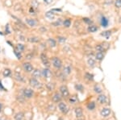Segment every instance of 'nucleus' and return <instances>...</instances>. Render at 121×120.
<instances>
[{"label":"nucleus","instance_id":"obj_1","mask_svg":"<svg viewBox=\"0 0 121 120\" xmlns=\"http://www.w3.org/2000/svg\"><path fill=\"white\" fill-rule=\"evenodd\" d=\"M109 48H110V44L107 42H102V43L97 44L95 47L96 52H103V53H106L109 49Z\"/></svg>","mask_w":121,"mask_h":120},{"label":"nucleus","instance_id":"obj_2","mask_svg":"<svg viewBox=\"0 0 121 120\" xmlns=\"http://www.w3.org/2000/svg\"><path fill=\"white\" fill-rule=\"evenodd\" d=\"M52 65L53 68H55L56 69L59 70V69H61L63 67V63H62V61L60 59L59 57H53L52 58Z\"/></svg>","mask_w":121,"mask_h":120},{"label":"nucleus","instance_id":"obj_3","mask_svg":"<svg viewBox=\"0 0 121 120\" xmlns=\"http://www.w3.org/2000/svg\"><path fill=\"white\" fill-rule=\"evenodd\" d=\"M60 90V95L62 96V98H68L69 97V91L68 87L65 86V85H62V86H60L59 88Z\"/></svg>","mask_w":121,"mask_h":120},{"label":"nucleus","instance_id":"obj_4","mask_svg":"<svg viewBox=\"0 0 121 120\" xmlns=\"http://www.w3.org/2000/svg\"><path fill=\"white\" fill-rule=\"evenodd\" d=\"M99 24H100V25H101V27H102V28H107V27L109 26L110 21H109V19L107 18L106 15H101L100 18H99Z\"/></svg>","mask_w":121,"mask_h":120},{"label":"nucleus","instance_id":"obj_5","mask_svg":"<svg viewBox=\"0 0 121 120\" xmlns=\"http://www.w3.org/2000/svg\"><path fill=\"white\" fill-rule=\"evenodd\" d=\"M29 85L35 89H41L42 88V84L38 81V79L36 78H32L29 79Z\"/></svg>","mask_w":121,"mask_h":120},{"label":"nucleus","instance_id":"obj_6","mask_svg":"<svg viewBox=\"0 0 121 120\" xmlns=\"http://www.w3.org/2000/svg\"><path fill=\"white\" fill-rule=\"evenodd\" d=\"M23 96L26 99H30L34 96V90L32 89L25 88L23 90Z\"/></svg>","mask_w":121,"mask_h":120},{"label":"nucleus","instance_id":"obj_7","mask_svg":"<svg viewBox=\"0 0 121 120\" xmlns=\"http://www.w3.org/2000/svg\"><path fill=\"white\" fill-rule=\"evenodd\" d=\"M40 61H41L42 64L44 65V67L45 68H49L50 67L51 64H50L49 60H48V57H47V55L45 53H42L41 54H40Z\"/></svg>","mask_w":121,"mask_h":120},{"label":"nucleus","instance_id":"obj_8","mask_svg":"<svg viewBox=\"0 0 121 120\" xmlns=\"http://www.w3.org/2000/svg\"><path fill=\"white\" fill-rule=\"evenodd\" d=\"M58 109H59V111L61 112L62 114H64V115H66V114L69 112V107H68L66 103H65L64 102H60L59 103H58Z\"/></svg>","mask_w":121,"mask_h":120},{"label":"nucleus","instance_id":"obj_9","mask_svg":"<svg viewBox=\"0 0 121 120\" xmlns=\"http://www.w3.org/2000/svg\"><path fill=\"white\" fill-rule=\"evenodd\" d=\"M22 66H23V70H24L26 73H32V71L34 70V67H33V65L30 62H24V63H23Z\"/></svg>","mask_w":121,"mask_h":120},{"label":"nucleus","instance_id":"obj_10","mask_svg":"<svg viewBox=\"0 0 121 120\" xmlns=\"http://www.w3.org/2000/svg\"><path fill=\"white\" fill-rule=\"evenodd\" d=\"M42 72V77L44 79H49L52 77V72L49 69V68H44L41 70Z\"/></svg>","mask_w":121,"mask_h":120},{"label":"nucleus","instance_id":"obj_11","mask_svg":"<svg viewBox=\"0 0 121 120\" xmlns=\"http://www.w3.org/2000/svg\"><path fill=\"white\" fill-rule=\"evenodd\" d=\"M111 114H112V110L110 108L104 107L100 111V115L103 118H107L108 116H110Z\"/></svg>","mask_w":121,"mask_h":120},{"label":"nucleus","instance_id":"obj_12","mask_svg":"<svg viewBox=\"0 0 121 120\" xmlns=\"http://www.w3.org/2000/svg\"><path fill=\"white\" fill-rule=\"evenodd\" d=\"M97 102H99L101 105H103V104L107 103V97L103 94H99L98 98H97Z\"/></svg>","mask_w":121,"mask_h":120},{"label":"nucleus","instance_id":"obj_13","mask_svg":"<svg viewBox=\"0 0 121 120\" xmlns=\"http://www.w3.org/2000/svg\"><path fill=\"white\" fill-rule=\"evenodd\" d=\"M52 102H55V103H59V102H61V100H62V96L60 95V93L56 92L55 94L52 95Z\"/></svg>","mask_w":121,"mask_h":120},{"label":"nucleus","instance_id":"obj_14","mask_svg":"<svg viewBox=\"0 0 121 120\" xmlns=\"http://www.w3.org/2000/svg\"><path fill=\"white\" fill-rule=\"evenodd\" d=\"M105 57V53L103 52H96L95 53V59L98 61H102Z\"/></svg>","mask_w":121,"mask_h":120},{"label":"nucleus","instance_id":"obj_15","mask_svg":"<svg viewBox=\"0 0 121 120\" xmlns=\"http://www.w3.org/2000/svg\"><path fill=\"white\" fill-rule=\"evenodd\" d=\"M32 77L33 78L39 79L40 77H42V72L40 69H34L32 72Z\"/></svg>","mask_w":121,"mask_h":120},{"label":"nucleus","instance_id":"obj_16","mask_svg":"<svg viewBox=\"0 0 121 120\" xmlns=\"http://www.w3.org/2000/svg\"><path fill=\"white\" fill-rule=\"evenodd\" d=\"M74 114L77 119H82L83 117V111L81 107H76L74 110Z\"/></svg>","mask_w":121,"mask_h":120},{"label":"nucleus","instance_id":"obj_17","mask_svg":"<svg viewBox=\"0 0 121 120\" xmlns=\"http://www.w3.org/2000/svg\"><path fill=\"white\" fill-rule=\"evenodd\" d=\"M99 30V27L95 24H91V25H89L88 28H87V32H90V33H95L97 32Z\"/></svg>","mask_w":121,"mask_h":120},{"label":"nucleus","instance_id":"obj_18","mask_svg":"<svg viewBox=\"0 0 121 120\" xmlns=\"http://www.w3.org/2000/svg\"><path fill=\"white\" fill-rule=\"evenodd\" d=\"M14 78L15 80L16 81V82H24V78H23V77L22 76V74H21L19 72H15L14 73Z\"/></svg>","mask_w":121,"mask_h":120},{"label":"nucleus","instance_id":"obj_19","mask_svg":"<svg viewBox=\"0 0 121 120\" xmlns=\"http://www.w3.org/2000/svg\"><path fill=\"white\" fill-rule=\"evenodd\" d=\"M112 34H113V30H106V31H103V32H101L100 36L104 38H106V39H108Z\"/></svg>","mask_w":121,"mask_h":120},{"label":"nucleus","instance_id":"obj_20","mask_svg":"<svg viewBox=\"0 0 121 120\" xmlns=\"http://www.w3.org/2000/svg\"><path fill=\"white\" fill-rule=\"evenodd\" d=\"M87 65L91 68L95 67V65H96V60H95V58H93L92 57H90L88 59H87Z\"/></svg>","mask_w":121,"mask_h":120},{"label":"nucleus","instance_id":"obj_21","mask_svg":"<svg viewBox=\"0 0 121 120\" xmlns=\"http://www.w3.org/2000/svg\"><path fill=\"white\" fill-rule=\"evenodd\" d=\"M72 72V68L70 65H65V66L63 67V69H62V73L65 75V76H68Z\"/></svg>","mask_w":121,"mask_h":120},{"label":"nucleus","instance_id":"obj_22","mask_svg":"<svg viewBox=\"0 0 121 120\" xmlns=\"http://www.w3.org/2000/svg\"><path fill=\"white\" fill-rule=\"evenodd\" d=\"M26 23L28 26L30 27H36V24H37V22H36V19H26Z\"/></svg>","mask_w":121,"mask_h":120},{"label":"nucleus","instance_id":"obj_23","mask_svg":"<svg viewBox=\"0 0 121 120\" xmlns=\"http://www.w3.org/2000/svg\"><path fill=\"white\" fill-rule=\"evenodd\" d=\"M55 15H56V13L54 12V11H52V10H50V11H47L45 13V17L49 19H53L55 18Z\"/></svg>","mask_w":121,"mask_h":120},{"label":"nucleus","instance_id":"obj_24","mask_svg":"<svg viewBox=\"0 0 121 120\" xmlns=\"http://www.w3.org/2000/svg\"><path fill=\"white\" fill-rule=\"evenodd\" d=\"M93 90H94V92L96 93V94H102V93H103L102 87H101L98 84L95 85V86H94V88H93Z\"/></svg>","mask_w":121,"mask_h":120},{"label":"nucleus","instance_id":"obj_25","mask_svg":"<svg viewBox=\"0 0 121 120\" xmlns=\"http://www.w3.org/2000/svg\"><path fill=\"white\" fill-rule=\"evenodd\" d=\"M71 24H72L71 19L67 18V19H65V20H63V24H62V25H63L65 28H69V27L71 26Z\"/></svg>","mask_w":121,"mask_h":120},{"label":"nucleus","instance_id":"obj_26","mask_svg":"<svg viewBox=\"0 0 121 120\" xmlns=\"http://www.w3.org/2000/svg\"><path fill=\"white\" fill-rule=\"evenodd\" d=\"M69 102L70 104H75L78 102V98L77 95H72L71 97H69Z\"/></svg>","mask_w":121,"mask_h":120},{"label":"nucleus","instance_id":"obj_27","mask_svg":"<svg viewBox=\"0 0 121 120\" xmlns=\"http://www.w3.org/2000/svg\"><path fill=\"white\" fill-rule=\"evenodd\" d=\"M48 44L51 48H56V40H54V39H52V38H48Z\"/></svg>","mask_w":121,"mask_h":120},{"label":"nucleus","instance_id":"obj_28","mask_svg":"<svg viewBox=\"0 0 121 120\" xmlns=\"http://www.w3.org/2000/svg\"><path fill=\"white\" fill-rule=\"evenodd\" d=\"M95 107H96V104H95V102H90L86 105V108L89 111H94L95 109Z\"/></svg>","mask_w":121,"mask_h":120},{"label":"nucleus","instance_id":"obj_29","mask_svg":"<svg viewBox=\"0 0 121 120\" xmlns=\"http://www.w3.org/2000/svg\"><path fill=\"white\" fill-rule=\"evenodd\" d=\"M23 117H24V114L23 112H18L16 113L14 116V119L15 120H23Z\"/></svg>","mask_w":121,"mask_h":120},{"label":"nucleus","instance_id":"obj_30","mask_svg":"<svg viewBox=\"0 0 121 120\" xmlns=\"http://www.w3.org/2000/svg\"><path fill=\"white\" fill-rule=\"evenodd\" d=\"M82 21H83L84 24L88 25V26H89V25H91V24H94V21L91 18H88V17H83Z\"/></svg>","mask_w":121,"mask_h":120},{"label":"nucleus","instance_id":"obj_31","mask_svg":"<svg viewBox=\"0 0 121 120\" xmlns=\"http://www.w3.org/2000/svg\"><path fill=\"white\" fill-rule=\"evenodd\" d=\"M94 77H95V76H94V74H92V73H85V78L86 79V80L90 81V82H93L94 79H95Z\"/></svg>","mask_w":121,"mask_h":120},{"label":"nucleus","instance_id":"obj_32","mask_svg":"<svg viewBox=\"0 0 121 120\" xmlns=\"http://www.w3.org/2000/svg\"><path fill=\"white\" fill-rule=\"evenodd\" d=\"M28 41L30 43H38L40 42V38L37 36H32V37H29L28 39Z\"/></svg>","mask_w":121,"mask_h":120},{"label":"nucleus","instance_id":"obj_33","mask_svg":"<svg viewBox=\"0 0 121 120\" xmlns=\"http://www.w3.org/2000/svg\"><path fill=\"white\" fill-rule=\"evenodd\" d=\"M74 88H75L76 90H78V91H79V92H81V93H83V91H84V86L82 84H80V83L75 84Z\"/></svg>","mask_w":121,"mask_h":120},{"label":"nucleus","instance_id":"obj_34","mask_svg":"<svg viewBox=\"0 0 121 120\" xmlns=\"http://www.w3.org/2000/svg\"><path fill=\"white\" fill-rule=\"evenodd\" d=\"M15 49H16L17 51H19V52H20V53H22V52L24 51L25 46L23 45V44H16V47H15Z\"/></svg>","mask_w":121,"mask_h":120},{"label":"nucleus","instance_id":"obj_35","mask_svg":"<svg viewBox=\"0 0 121 120\" xmlns=\"http://www.w3.org/2000/svg\"><path fill=\"white\" fill-rule=\"evenodd\" d=\"M62 24H63V21H62V19H58L57 20H56L55 22L52 23L51 24L53 27H60V26H61Z\"/></svg>","mask_w":121,"mask_h":120},{"label":"nucleus","instance_id":"obj_36","mask_svg":"<svg viewBox=\"0 0 121 120\" xmlns=\"http://www.w3.org/2000/svg\"><path fill=\"white\" fill-rule=\"evenodd\" d=\"M46 88L48 89V90H49V91H52V90H53L54 89H55V84L52 82H48L46 84Z\"/></svg>","mask_w":121,"mask_h":120},{"label":"nucleus","instance_id":"obj_37","mask_svg":"<svg viewBox=\"0 0 121 120\" xmlns=\"http://www.w3.org/2000/svg\"><path fill=\"white\" fill-rule=\"evenodd\" d=\"M3 77H10L11 75V69H4V70H3Z\"/></svg>","mask_w":121,"mask_h":120},{"label":"nucleus","instance_id":"obj_38","mask_svg":"<svg viewBox=\"0 0 121 120\" xmlns=\"http://www.w3.org/2000/svg\"><path fill=\"white\" fill-rule=\"evenodd\" d=\"M114 7L116 9H120L121 8V0H114V3H113Z\"/></svg>","mask_w":121,"mask_h":120},{"label":"nucleus","instance_id":"obj_39","mask_svg":"<svg viewBox=\"0 0 121 120\" xmlns=\"http://www.w3.org/2000/svg\"><path fill=\"white\" fill-rule=\"evenodd\" d=\"M13 52H14V54L15 55V57H17V59H18V60H21V59H22V54H21L20 52L17 51L15 48L14 49V51H13Z\"/></svg>","mask_w":121,"mask_h":120},{"label":"nucleus","instance_id":"obj_40","mask_svg":"<svg viewBox=\"0 0 121 120\" xmlns=\"http://www.w3.org/2000/svg\"><path fill=\"white\" fill-rule=\"evenodd\" d=\"M39 5H40V3H39L37 0H33V1H32V7H34V8L36 9V10L38 8Z\"/></svg>","mask_w":121,"mask_h":120},{"label":"nucleus","instance_id":"obj_41","mask_svg":"<svg viewBox=\"0 0 121 120\" xmlns=\"http://www.w3.org/2000/svg\"><path fill=\"white\" fill-rule=\"evenodd\" d=\"M57 40L58 42L60 44H64L66 41V38L64 37V36H58L57 37Z\"/></svg>","mask_w":121,"mask_h":120},{"label":"nucleus","instance_id":"obj_42","mask_svg":"<svg viewBox=\"0 0 121 120\" xmlns=\"http://www.w3.org/2000/svg\"><path fill=\"white\" fill-rule=\"evenodd\" d=\"M114 3V0H104L103 1V4L106 6H110Z\"/></svg>","mask_w":121,"mask_h":120},{"label":"nucleus","instance_id":"obj_43","mask_svg":"<svg viewBox=\"0 0 121 120\" xmlns=\"http://www.w3.org/2000/svg\"><path fill=\"white\" fill-rule=\"evenodd\" d=\"M33 57H34V56H33L32 53H29V54H27L26 56H25V59L26 60H28V61H30V60H32Z\"/></svg>","mask_w":121,"mask_h":120},{"label":"nucleus","instance_id":"obj_44","mask_svg":"<svg viewBox=\"0 0 121 120\" xmlns=\"http://www.w3.org/2000/svg\"><path fill=\"white\" fill-rule=\"evenodd\" d=\"M16 98H17V100H18L19 102H24V100L26 99V98H25L23 96H17Z\"/></svg>","mask_w":121,"mask_h":120},{"label":"nucleus","instance_id":"obj_45","mask_svg":"<svg viewBox=\"0 0 121 120\" xmlns=\"http://www.w3.org/2000/svg\"><path fill=\"white\" fill-rule=\"evenodd\" d=\"M29 12H30L31 15H36V10L34 8V7H31L30 9H29Z\"/></svg>","mask_w":121,"mask_h":120},{"label":"nucleus","instance_id":"obj_46","mask_svg":"<svg viewBox=\"0 0 121 120\" xmlns=\"http://www.w3.org/2000/svg\"><path fill=\"white\" fill-rule=\"evenodd\" d=\"M0 90H3V91H7V90L5 89V87L3 86V83H2V82L0 81Z\"/></svg>","mask_w":121,"mask_h":120},{"label":"nucleus","instance_id":"obj_47","mask_svg":"<svg viewBox=\"0 0 121 120\" xmlns=\"http://www.w3.org/2000/svg\"><path fill=\"white\" fill-rule=\"evenodd\" d=\"M10 33H11V32H10V30H9V24H7V26H6L5 34H10Z\"/></svg>","mask_w":121,"mask_h":120},{"label":"nucleus","instance_id":"obj_48","mask_svg":"<svg viewBox=\"0 0 121 120\" xmlns=\"http://www.w3.org/2000/svg\"><path fill=\"white\" fill-rule=\"evenodd\" d=\"M52 11H57V12H61L62 11V9L61 8H54V9H52Z\"/></svg>","mask_w":121,"mask_h":120},{"label":"nucleus","instance_id":"obj_49","mask_svg":"<svg viewBox=\"0 0 121 120\" xmlns=\"http://www.w3.org/2000/svg\"><path fill=\"white\" fill-rule=\"evenodd\" d=\"M43 1H44L46 4H50V3L52 2V0H43Z\"/></svg>","mask_w":121,"mask_h":120},{"label":"nucleus","instance_id":"obj_50","mask_svg":"<svg viewBox=\"0 0 121 120\" xmlns=\"http://www.w3.org/2000/svg\"><path fill=\"white\" fill-rule=\"evenodd\" d=\"M3 104L2 102H0V112L3 111Z\"/></svg>","mask_w":121,"mask_h":120},{"label":"nucleus","instance_id":"obj_51","mask_svg":"<svg viewBox=\"0 0 121 120\" xmlns=\"http://www.w3.org/2000/svg\"><path fill=\"white\" fill-rule=\"evenodd\" d=\"M40 31H41L42 32H45L46 31H47V29L45 28H40Z\"/></svg>","mask_w":121,"mask_h":120},{"label":"nucleus","instance_id":"obj_52","mask_svg":"<svg viewBox=\"0 0 121 120\" xmlns=\"http://www.w3.org/2000/svg\"><path fill=\"white\" fill-rule=\"evenodd\" d=\"M19 40H22V41H24V37H23V36H19Z\"/></svg>","mask_w":121,"mask_h":120},{"label":"nucleus","instance_id":"obj_53","mask_svg":"<svg viewBox=\"0 0 121 120\" xmlns=\"http://www.w3.org/2000/svg\"><path fill=\"white\" fill-rule=\"evenodd\" d=\"M0 120H6V119H3V118H0Z\"/></svg>","mask_w":121,"mask_h":120},{"label":"nucleus","instance_id":"obj_54","mask_svg":"<svg viewBox=\"0 0 121 120\" xmlns=\"http://www.w3.org/2000/svg\"><path fill=\"white\" fill-rule=\"evenodd\" d=\"M0 35H2V36H3V33H2V32H0Z\"/></svg>","mask_w":121,"mask_h":120},{"label":"nucleus","instance_id":"obj_55","mask_svg":"<svg viewBox=\"0 0 121 120\" xmlns=\"http://www.w3.org/2000/svg\"><path fill=\"white\" fill-rule=\"evenodd\" d=\"M77 120H82V119H78Z\"/></svg>","mask_w":121,"mask_h":120}]
</instances>
